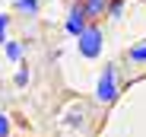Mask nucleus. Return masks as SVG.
<instances>
[{
	"label": "nucleus",
	"instance_id": "f257e3e1",
	"mask_svg": "<svg viewBox=\"0 0 146 137\" xmlns=\"http://www.w3.org/2000/svg\"><path fill=\"white\" fill-rule=\"evenodd\" d=\"M102 41H105V38H102V29H99V26H86V32L76 38V48H80V54H83V57H89V61H92V57H99Z\"/></svg>",
	"mask_w": 146,
	"mask_h": 137
},
{
	"label": "nucleus",
	"instance_id": "f03ea898",
	"mask_svg": "<svg viewBox=\"0 0 146 137\" xmlns=\"http://www.w3.org/2000/svg\"><path fill=\"white\" fill-rule=\"evenodd\" d=\"M114 99H117V70H114V64H108L102 70V80H99V102L111 105Z\"/></svg>",
	"mask_w": 146,
	"mask_h": 137
},
{
	"label": "nucleus",
	"instance_id": "7ed1b4c3",
	"mask_svg": "<svg viewBox=\"0 0 146 137\" xmlns=\"http://www.w3.org/2000/svg\"><path fill=\"white\" fill-rule=\"evenodd\" d=\"M86 19H89V16H86V10H83V7H73V10H70V16H67V35H76V38H80V35L86 32V26H89Z\"/></svg>",
	"mask_w": 146,
	"mask_h": 137
},
{
	"label": "nucleus",
	"instance_id": "20e7f679",
	"mask_svg": "<svg viewBox=\"0 0 146 137\" xmlns=\"http://www.w3.org/2000/svg\"><path fill=\"white\" fill-rule=\"evenodd\" d=\"M127 61H133V64H146V41L133 45V48L127 51Z\"/></svg>",
	"mask_w": 146,
	"mask_h": 137
},
{
	"label": "nucleus",
	"instance_id": "39448f33",
	"mask_svg": "<svg viewBox=\"0 0 146 137\" xmlns=\"http://www.w3.org/2000/svg\"><path fill=\"white\" fill-rule=\"evenodd\" d=\"M86 16L92 19V16H102V10H105V0H86Z\"/></svg>",
	"mask_w": 146,
	"mask_h": 137
},
{
	"label": "nucleus",
	"instance_id": "423d86ee",
	"mask_svg": "<svg viewBox=\"0 0 146 137\" xmlns=\"http://www.w3.org/2000/svg\"><path fill=\"white\" fill-rule=\"evenodd\" d=\"M16 10H22V13H38V0H16Z\"/></svg>",
	"mask_w": 146,
	"mask_h": 137
},
{
	"label": "nucleus",
	"instance_id": "0eeeda50",
	"mask_svg": "<svg viewBox=\"0 0 146 137\" xmlns=\"http://www.w3.org/2000/svg\"><path fill=\"white\" fill-rule=\"evenodd\" d=\"M7 57H10V61H19V57H22V45H19V41H7Z\"/></svg>",
	"mask_w": 146,
	"mask_h": 137
},
{
	"label": "nucleus",
	"instance_id": "6e6552de",
	"mask_svg": "<svg viewBox=\"0 0 146 137\" xmlns=\"http://www.w3.org/2000/svg\"><path fill=\"white\" fill-rule=\"evenodd\" d=\"M7 26H10V16H7V13H0V41L7 38Z\"/></svg>",
	"mask_w": 146,
	"mask_h": 137
},
{
	"label": "nucleus",
	"instance_id": "1a4fd4ad",
	"mask_svg": "<svg viewBox=\"0 0 146 137\" xmlns=\"http://www.w3.org/2000/svg\"><path fill=\"white\" fill-rule=\"evenodd\" d=\"M7 134H10V118L0 115V137H7Z\"/></svg>",
	"mask_w": 146,
	"mask_h": 137
},
{
	"label": "nucleus",
	"instance_id": "9d476101",
	"mask_svg": "<svg viewBox=\"0 0 146 137\" xmlns=\"http://www.w3.org/2000/svg\"><path fill=\"white\" fill-rule=\"evenodd\" d=\"M121 7H124V0H111V3H108V13H111V16H117V13H121Z\"/></svg>",
	"mask_w": 146,
	"mask_h": 137
},
{
	"label": "nucleus",
	"instance_id": "9b49d317",
	"mask_svg": "<svg viewBox=\"0 0 146 137\" xmlns=\"http://www.w3.org/2000/svg\"><path fill=\"white\" fill-rule=\"evenodd\" d=\"M16 83L26 86V83H29V70H19V74H16Z\"/></svg>",
	"mask_w": 146,
	"mask_h": 137
}]
</instances>
